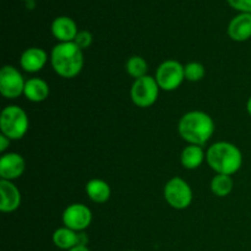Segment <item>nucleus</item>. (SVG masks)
<instances>
[{
	"label": "nucleus",
	"instance_id": "nucleus-1",
	"mask_svg": "<svg viewBox=\"0 0 251 251\" xmlns=\"http://www.w3.org/2000/svg\"><path fill=\"white\" fill-rule=\"evenodd\" d=\"M216 131L215 120L202 110H190L180 118L178 132L188 145L205 146Z\"/></svg>",
	"mask_w": 251,
	"mask_h": 251
},
{
	"label": "nucleus",
	"instance_id": "nucleus-2",
	"mask_svg": "<svg viewBox=\"0 0 251 251\" xmlns=\"http://www.w3.org/2000/svg\"><path fill=\"white\" fill-rule=\"evenodd\" d=\"M50 65L56 75L63 78H74L82 71L85 58L83 50L75 42L58 43L53 47L49 55Z\"/></svg>",
	"mask_w": 251,
	"mask_h": 251
},
{
	"label": "nucleus",
	"instance_id": "nucleus-3",
	"mask_svg": "<svg viewBox=\"0 0 251 251\" xmlns=\"http://www.w3.org/2000/svg\"><path fill=\"white\" fill-rule=\"evenodd\" d=\"M206 162L216 174L233 176L242 168L243 153L232 142L218 141L206 151Z\"/></svg>",
	"mask_w": 251,
	"mask_h": 251
},
{
	"label": "nucleus",
	"instance_id": "nucleus-4",
	"mask_svg": "<svg viewBox=\"0 0 251 251\" xmlns=\"http://www.w3.org/2000/svg\"><path fill=\"white\" fill-rule=\"evenodd\" d=\"M29 129L27 113L16 104L6 105L0 114V131L11 141L21 140Z\"/></svg>",
	"mask_w": 251,
	"mask_h": 251
},
{
	"label": "nucleus",
	"instance_id": "nucleus-5",
	"mask_svg": "<svg viewBox=\"0 0 251 251\" xmlns=\"http://www.w3.org/2000/svg\"><path fill=\"white\" fill-rule=\"evenodd\" d=\"M164 200L176 210H185L191 205L194 199L193 189L180 176L171 178L163 188Z\"/></svg>",
	"mask_w": 251,
	"mask_h": 251
},
{
	"label": "nucleus",
	"instance_id": "nucleus-6",
	"mask_svg": "<svg viewBox=\"0 0 251 251\" xmlns=\"http://www.w3.org/2000/svg\"><path fill=\"white\" fill-rule=\"evenodd\" d=\"M158 83L153 76L146 75L134 80L130 88V97L132 103L139 108H150L157 102L159 96Z\"/></svg>",
	"mask_w": 251,
	"mask_h": 251
},
{
	"label": "nucleus",
	"instance_id": "nucleus-7",
	"mask_svg": "<svg viewBox=\"0 0 251 251\" xmlns=\"http://www.w3.org/2000/svg\"><path fill=\"white\" fill-rule=\"evenodd\" d=\"M159 88L166 92L178 90L185 80L184 65L174 59H168L159 64L154 75Z\"/></svg>",
	"mask_w": 251,
	"mask_h": 251
},
{
	"label": "nucleus",
	"instance_id": "nucleus-8",
	"mask_svg": "<svg viewBox=\"0 0 251 251\" xmlns=\"http://www.w3.org/2000/svg\"><path fill=\"white\" fill-rule=\"evenodd\" d=\"M26 80L17 68L4 65L0 70V93L6 100H16L24 95Z\"/></svg>",
	"mask_w": 251,
	"mask_h": 251
},
{
	"label": "nucleus",
	"instance_id": "nucleus-9",
	"mask_svg": "<svg viewBox=\"0 0 251 251\" xmlns=\"http://www.w3.org/2000/svg\"><path fill=\"white\" fill-rule=\"evenodd\" d=\"M92 211L85 203H71L64 210L61 221L65 227L75 230V232H83L87 229L92 223Z\"/></svg>",
	"mask_w": 251,
	"mask_h": 251
},
{
	"label": "nucleus",
	"instance_id": "nucleus-10",
	"mask_svg": "<svg viewBox=\"0 0 251 251\" xmlns=\"http://www.w3.org/2000/svg\"><path fill=\"white\" fill-rule=\"evenodd\" d=\"M26 162L20 153L6 152L0 158V178L2 180L14 181L24 174Z\"/></svg>",
	"mask_w": 251,
	"mask_h": 251
},
{
	"label": "nucleus",
	"instance_id": "nucleus-11",
	"mask_svg": "<svg viewBox=\"0 0 251 251\" xmlns=\"http://www.w3.org/2000/svg\"><path fill=\"white\" fill-rule=\"evenodd\" d=\"M48 60V53L43 48L31 47L22 51L21 56H20V66L26 73L36 74L43 70Z\"/></svg>",
	"mask_w": 251,
	"mask_h": 251
},
{
	"label": "nucleus",
	"instance_id": "nucleus-12",
	"mask_svg": "<svg viewBox=\"0 0 251 251\" xmlns=\"http://www.w3.org/2000/svg\"><path fill=\"white\" fill-rule=\"evenodd\" d=\"M51 240H53V244L58 249L65 251L73 249V248L77 247V245L87 244V238H86L85 233L75 232V230L70 229V228L65 227V226L54 230Z\"/></svg>",
	"mask_w": 251,
	"mask_h": 251
},
{
	"label": "nucleus",
	"instance_id": "nucleus-13",
	"mask_svg": "<svg viewBox=\"0 0 251 251\" xmlns=\"http://www.w3.org/2000/svg\"><path fill=\"white\" fill-rule=\"evenodd\" d=\"M21 193L12 181L0 179V211L11 213L21 206Z\"/></svg>",
	"mask_w": 251,
	"mask_h": 251
},
{
	"label": "nucleus",
	"instance_id": "nucleus-14",
	"mask_svg": "<svg viewBox=\"0 0 251 251\" xmlns=\"http://www.w3.org/2000/svg\"><path fill=\"white\" fill-rule=\"evenodd\" d=\"M50 31L59 43H65V42L75 41L80 29L77 28V25L71 17L58 16L51 22Z\"/></svg>",
	"mask_w": 251,
	"mask_h": 251
},
{
	"label": "nucleus",
	"instance_id": "nucleus-15",
	"mask_svg": "<svg viewBox=\"0 0 251 251\" xmlns=\"http://www.w3.org/2000/svg\"><path fill=\"white\" fill-rule=\"evenodd\" d=\"M227 33L234 42H245L251 38V14L240 12L230 20Z\"/></svg>",
	"mask_w": 251,
	"mask_h": 251
},
{
	"label": "nucleus",
	"instance_id": "nucleus-16",
	"mask_svg": "<svg viewBox=\"0 0 251 251\" xmlns=\"http://www.w3.org/2000/svg\"><path fill=\"white\" fill-rule=\"evenodd\" d=\"M50 88L48 82L41 77H32L26 81L24 96L27 100L33 103L44 102L49 97Z\"/></svg>",
	"mask_w": 251,
	"mask_h": 251
},
{
	"label": "nucleus",
	"instance_id": "nucleus-17",
	"mask_svg": "<svg viewBox=\"0 0 251 251\" xmlns=\"http://www.w3.org/2000/svg\"><path fill=\"white\" fill-rule=\"evenodd\" d=\"M86 195L88 196L92 202L95 203H104L107 202L112 195V189L109 184L103 179H91L86 183L85 186Z\"/></svg>",
	"mask_w": 251,
	"mask_h": 251
},
{
	"label": "nucleus",
	"instance_id": "nucleus-18",
	"mask_svg": "<svg viewBox=\"0 0 251 251\" xmlns=\"http://www.w3.org/2000/svg\"><path fill=\"white\" fill-rule=\"evenodd\" d=\"M206 161V152L202 146L198 145H188L183 149L180 153L181 166L189 171L198 169Z\"/></svg>",
	"mask_w": 251,
	"mask_h": 251
},
{
	"label": "nucleus",
	"instance_id": "nucleus-19",
	"mask_svg": "<svg viewBox=\"0 0 251 251\" xmlns=\"http://www.w3.org/2000/svg\"><path fill=\"white\" fill-rule=\"evenodd\" d=\"M211 191L213 195L218 198H226L229 195L234 188V180L232 176H226V174H216L212 178L210 184Z\"/></svg>",
	"mask_w": 251,
	"mask_h": 251
},
{
	"label": "nucleus",
	"instance_id": "nucleus-20",
	"mask_svg": "<svg viewBox=\"0 0 251 251\" xmlns=\"http://www.w3.org/2000/svg\"><path fill=\"white\" fill-rule=\"evenodd\" d=\"M125 70L134 80H137V78L147 75L149 64L142 56L132 55L127 59L126 64H125Z\"/></svg>",
	"mask_w": 251,
	"mask_h": 251
},
{
	"label": "nucleus",
	"instance_id": "nucleus-21",
	"mask_svg": "<svg viewBox=\"0 0 251 251\" xmlns=\"http://www.w3.org/2000/svg\"><path fill=\"white\" fill-rule=\"evenodd\" d=\"M184 74H185V80L190 82H199L205 77L206 69L200 61H190L184 65Z\"/></svg>",
	"mask_w": 251,
	"mask_h": 251
},
{
	"label": "nucleus",
	"instance_id": "nucleus-22",
	"mask_svg": "<svg viewBox=\"0 0 251 251\" xmlns=\"http://www.w3.org/2000/svg\"><path fill=\"white\" fill-rule=\"evenodd\" d=\"M74 42H75L76 46H77L78 48L85 50V49H88L92 46L93 36L90 31H87V29H80Z\"/></svg>",
	"mask_w": 251,
	"mask_h": 251
},
{
	"label": "nucleus",
	"instance_id": "nucleus-23",
	"mask_svg": "<svg viewBox=\"0 0 251 251\" xmlns=\"http://www.w3.org/2000/svg\"><path fill=\"white\" fill-rule=\"evenodd\" d=\"M227 2L237 11L251 14V0H227Z\"/></svg>",
	"mask_w": 251,
	"mask_h": 251
},
{
	"label": "nucleus",
	"instance_id": "nucleus-24",
	"mask_svg": "<svg viewBox=\"0 0 251 251\" xmlns=\"http://www.w3.org/2000/svg\"><path fill=\"white\" fill-rule=\"evenodd\" d=\"M10 142H11V140L9 139V137H6L5 135H0V152H1L2 154L6 153V150L9 149L10 146Z\"/></svg>",
	"mask_w": 251,
	"mask_h": 251
},
{
	"label": "nucleus",
	"instance_id": "nucleus-25",
	"mask_svg": "<svg viewBox=\"0 0 251 251\" xmlns=\"http://www.w3.org/2000/svg\"><path fill=\"white\" fill-rule=\"evenodd\" d=\"M68 251H91V250L88 249L87 245H77V247L73 248V249H70Z\"/></svg>",
	"mask_w": 251,
	"mask_h": 251
},
{
	"label": "nucleus",
	"instance_id": "nucleus-26",
	"mask_svg": "<svg viewBox=\"0 0 251 251\" xmlns=\"http://www.w3.org/2000/svg\"><path fill=\"white\" fill-rule=\"evenodd\" d=\"M247 112L251 117V96L249 97V100H247Z\"/></svg>",
	"mask_w": 251,
	"mask_h": 251
},
{
	"label": "nucleus",
	"instance_id": "nucleus-27",
	"mask_svg": "<svg viewBox=\"0 0 251 251\" xmlns=\"http://www.w3.org/2000/svg\"><path fill=\"white\" fill-rule=\"evenodd\" d=\"M25 1H26V2H32V1H34V0H25Z\"/></svg>",
	"mask_w": 251,
	"mask_h": 251
},
{
	"label": "nucleus",
	"instance_id": "nucleus-28",
	"mask_svg": "<svg viewBox=\"0 0 251 251\" xmlns=\"http://www.w3.org/2000/svg\"><path fill=\"white\" fill-rule=\"evenodd\" d=\"M127 251H137V250H127Z\"/></svg>",
	"mask_w": 251,
	"mask_h": 251
}]
</instances>
